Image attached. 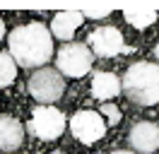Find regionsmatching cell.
Returning <instances> with one entry per match:
<instances>
[{"instance_id": "7", "label": "cell", "mask_w": 159, "mask_h": 154, "mask_svg": "<svg viewBox=\"0 0 159 154\" xmlns=\"http://www.w3.org/2000/svg\"><path fill=\"white\" fill-rule=\"evenodd\" d=\"M87 43H89L92 56H99V58H113L128 51L125 41H123V34L116 27H97L87 36Z\"/></svg>"}, {"instance_id": "11", "label": "cell", "mask_w": 159, "mask_h": 154, "mask_svg": "<svg viewBox=\"0 0 159 154\" xmlns=\"http://www.w3.org/2000/svg\"><path fill=\"white\" fill-rule=\"evenodd\" d=\"M118 92H120V79L113 72H106V70L94 72V77H92V96L94 99L109 104L113 96H118Z\"/></svg>"}, {"instance_id": "2", "label": "cell", "mask_w": 159, "mask_h": 154, "mask_svg": "<svg viewBox=\"0 0 159 154\" xmlns=\"http://www.w3.org/2000/svg\"><path fill=\"white\" fill-rule=\"evenodd\" d=\"M120 89L138 106L159 104V65L145 60L133 63L120 79Z\"/></svg>"}, {"instance_id": "1", "label": "cell", "mask_w": 159, "mask_h": 154, "mask_svg": "<svg viewBox=\"0 0 159 154\" xmlns=\"http://www.w3.org/2000/svg\"><path fill=\"white\" fill-rule=\"evenodd\" d=\"M7 43H10L7 53L20 67L39 70L53 56V36L41 22H31V24H22V27L12 29Z\"/></svg>"}, {"instance_id": "8", "label": "cell", "mask_w": 159, "mask_h": 154, "mask_svg": "<svg viewBox=\"0 0 159 154\" xmlns=\"http://www.w3.org/2000/svg\"><path fill=\"white\" fill-rule=\"evenodd\" d=\"M128 144L138 154H152L159 147V125L149 123V120L135 123L128 133Z\"/></svg>"}, {"instance_id": "17", "label": "cell", "mask_w": 159, "mask_h": 154, "mask_svg": "<svg viewBox=\"0 0 159 154\" xmlns=\"http://www.w3.org/2000/svg\"><path fill=\"white\" fill-rule=\"evenodd\" d=\"M111 154H133V152H125V149H118V152H111Z\"/></svg>"}, {"instance_id": "4", "label": "cell", "mask_w": 159, "mask_h": 154, "mask_svg": "<svg viewBox=\"0 0 159 154\" xmlns=\"http://www.w3.org/2000/svg\"><path fill=\"white\" fill-rule=\"evenodd\" d=\"M92 51L87 43H65L56 56V70L65 77H84L92 70Z\"/></svg>"}, {"instance_id": "15", "label": "cell", "mask_w": 159, "mask_h": 154, "mask_svg": "<svg viewBox=\"0 0 159 154\" xmlns=\"http://www.w3.org/2000/svg\"><path fill=\"white\" fill-rule=\"evenodd\" d=\"M111 15V7H89V10H82V17L87 19H104Z\"/></svg>"}, {"instance_id": "6", "label": "cell", "mask_w": 159, "mask_h": 154, "mask_svg": "<svg viewBox=\"0 0 159 154\" xmlns=\"http://www.w3.org/2000/svg\"><path fill=\"white\" fill-rule=\"evenodd\" d=\"M70 128L82 144H94L106 135V120L99 116V111H87V108L72 116Z\"/></svg>"}, {"instance_id": "19", "label": "cell", "mask_w": 159, "mask_h": 154, "mask_svg": "<svg viewBox=\"0 0 159 154\" xmlns=\"http://www.w3.org/2000/svg\"><path fill=\"white\" fill-rule=\"evenodd\" d=\"M51 154H65V152H51Z\"/></svg>"}, {"instance_id": "5", "label": "cell", "mask_w": 159, "mask_h": 154, "mask_svg": "<svg viewBox=\"0 0 159 154\" xmlns=\"http://www.w3.org/2000/svg\"><path fill=\"white\" fill-rule=\"evenodd\" d=\"M29 133L39 140H56L65 130V113L56 106H36L29 118Z\"/></svg>"}, {"instance_id": "12", "label": "cell", "mask_w": 159, "mask_h": 154, "mask_svg": "<svg viewBox=\"0 0 159 154\" xmlns=\"http://www.w3.org/2000/svg\"><path fill=\"white\" fill-rule=\"evenodd\" d=\"M123 17L130 27L135 29H147L149 24H154L159 17L157 10H149V7H133V10H123Z\"/></svg>"}, {"instance_id": "16", "label": "cell", "mask_w": 159, "mask_h": 154, "mask_svg": "<svg viewBox=\"0 0 159 154\" xmlns=\"http://www.w3.org/2000/svg\"><path fill=\"white\" fill-rule=\"evenodd\" d=\"M2 38H5V22L0 19V41H2Z\"/></svg>"}, {"instance_id": "3", "label": "cell", "mask_w": 159, "mask_h": 154, "mask_svg": "<svg viewBox=\"0 0 159 154\" xmlns=\"http://www.w3.org/2000/svg\"><path fill=\"white\" fill-rule=\"evenodd\" d=\"M29 94L39 101L41 106H51L56 104L63 92H65V79L56 67H39L27 82Z\"/></svg>"}, {"instance_id": "18", "label": "cell", "mask_w": 159, "mask_h": 154, "mask_svg": "<svg viewBox=\"0 0 159 154\" xmlns=\"http://www.w3.org/2000/svg\"><path fill=\"white\" fill-rule=\"evenodd\" d=\"M154 56H157V60H159V43H157V48H154Z\"/></svg>"}, {"instance_id": "10", "label": "cell", "mask_w": 159, "mask_h": 154, "mask_svg": "<svg viewBox=\"0 0 159 154\" xmlns=\"http://www.w3.org/2000/svg\"><path fill=\"white\" fill-rule=\"evenodd\" d=\"M24 142V128L12 116H0V149L2 152H17Z\"/></svg>"}, {"instance_id": "14", "label": "cell", "mask_w": 159, "mask_h": 154, "mask_svg": "<svg viewBox=\"0 0 159 154\" xmlns=\"http://www.w3.org/2000/svg\"><path fill=\"white\" fill-rule=\"evenodd\" d=\"M99 116L104 118L106 116V123L109 125H116V123H120V108L116 104H101V111H99Z\"/></svg>"}, {"instance_id": "9", "label": "cell", "mask_w": 159, "mask_h": 154, "mask_svg": "<svg viewBox=\"0 0 159 154\" xmlns=\"http://www.w3.org/2000/svg\"><path fill=\"white\" fill-rule=\"evenodd\" d=\"M84 22L82 12L80 10H63V12H56L53 19H51V36L63 38L65 43H70V38L75 36V31L80 29V24Z\"/></svg>"}, {"instance_id": "13", "label": "cell", "mask_w": 159, "mask_h": 154, "mask_svg": "<svg viewBox=\"0 0 159 154\" xmlns=\"http://www.w3.org/2000/svg\"><path fill=\"white\" fill-rule=\"evenodd\" d=\"M15 77H17V63L12 60L10 53L0 51V89L7 87V84H12Z\"/></svg>"}]
</instances>
